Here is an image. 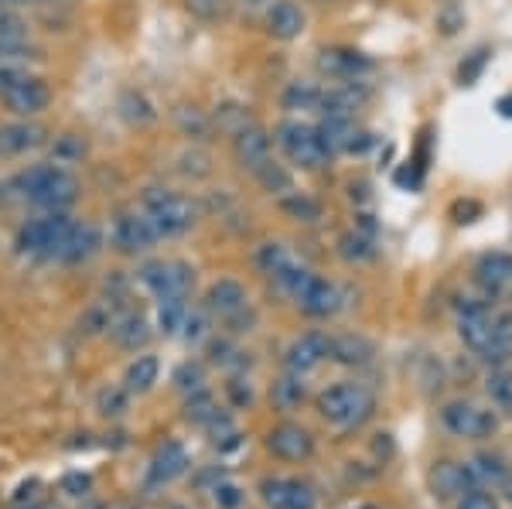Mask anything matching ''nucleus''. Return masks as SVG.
<instances>
[{"label": "nucleus", "instance_id": "34", "mask_svg": "<svg viewBox=\"0 0 512 509\" xmlns=\"http://www.w3.org/2000/svg\"><path fill=\"white\" fill-rule=\"evenodd\" d=\"M338 253H342V260H349V264H362V260H373L376 250L362 233H345V236H338Z\"/></svg>", "mask_w": 512, "mask_h": 509}, {"label": "nucleus", "instance_id": "28", "mask_svg": "<svg viewBox=\"0 0 512 509\" xmlns=\"http://www.w3.org/2000/svg\"><path fill=\"white\" fill-rule=\"evenodd\" d=\"M185 417L192 424H202V428H209V424H216L222 414H219L216 397H212L209 390H195V393H188V400H185Z\"/></svg>", "mask_w": 512, "mask_h": 509}, {"label": "nucleus", "instance_id": "32", "mask_svg": "<svg viewBox=\"0 0 512 509\" xmlns=\"http://www.w3.org/2000/svg\"><path fill=\"white\" fill-rule=\"evenodd\" d=\"M485 390H489V400L495 407L512 414V373H506V369H492L489 380H485Z\"/></svg>", "mask_w": 512, "mask_h": 509}, {"label": "nucleus", "instance_id": "8", "mask_svg": "<svg viewBox=\"0 0 512 509\" xmlns=\"http://www.w3.org/2000/svg\"><path fill=\"white\" fill-rule=\"evenodd\" d=\"M376 69V62L369 59L366 52L359 48H349V45H335V48H321L318 55V72L328 79H342V82H355L362 76Z\"/></svg>", "mask_w": 512, "mask_h": 509}, {"label": "nucleus", "instance_id": "39", "mask_svg": "<svg viewBox=\"0 0 512 509\" xmlns=\"http://www.w3.org/2000/svg\"><path fill=\"white\" fill-rule=\"evenodd\" d=\"M185 7L198 21H219L222 14H226L229 0H185Z\"/></svg>", "mask_w": 512, "mask_h": 509}, {"label": "nucleus", "instance_id": "22", "mask_svg": "<svg viewBox=\"0 0 512 509\" xmlns=\"http://www.w3.org/2000/svg\"><path fill=\"white\" fill-rule=\"evenodd\" d=\"M99 246H103V240H99L96 226H72L69 240H65L59 250V260L62 264H82V260L96 257Z\"/></svg>", "mask_w": 512, "mask_h": 509}, {"label": "nucleus", "instance_id": "25", "mask_svg": "<svg viewBox=\"0 0 512 509\" xmlns=\"http://www.w3.org/2000/svg\"><path fill=\"white\" fill-rule=\"evenodd\" d=\"M161 376V363L154 356H137L134 363L127 366V373H123V387L127 393H147L158 383Z\"/></svg>", "mask_w": 512, "mask_h": 509}, {"label": "nucleus", "instance_id": "14", "mask_svg": "<svg viewBox=\"0 0 512 509\" xmlns=\"http://www.w3.org/2000/svg\"><path fill=\"white\" fill-rule=\"evenodd\" d=\"M260 496L267 509H315L318 499L308 482L297 479H263Z\"/></svg>", "mask_w": 512, "mask_h": 509}, {"label": "nucleus", "instance_id": "6", "mask_svg": "<svg viewBox=\"0 0 512 509\" xmlns=\"http://www.w3.org/2000/svg\"><path fill=\"white\" fill-rule=\"evenodd\" d=\"M140 284L154 294V298H185L195 284V270L181 260H158V264L140 267Z\"/></svg>", "mask_w": 512, "mask_h": 509}, {"label": "nucleus", "instance_id": "12", "mask_svg": "<svg viewBox=\"0 0 512 509\" xmlns=\"http://www.w3.org/2000/svg\"><path fill=\"white\" fill-rule=\"evenodd\" d=\"M263 28L277 41H294L308 28V14L301 11L297 0H270L267 11H263Z\"/></svg>", "mask_w": 512, "mask_h": 509}, {"label": "nucleus", "instance_id": "20", "mask_svg": "<svg viewBox=\"0 0 512 509\" xmlns=\"http://www.w3.org/2000/svg\"><path fill=\"white\" fill-rule=\"evenodd\" d=\"M205 311L229 322L239 311H246V287L239 281H216L205 294Z\"/></svg>", "mask_w": 512, "mask_h": 509}, {"label": "nucleus", "instance_id": "35", "mask_svg": "<svg viewBox=\"0 0 512 509\" xmlns=\"http://www.w3.org/2000/svg\"><path fill=\"white\" fill-rule=\"evenodd\" d=\"M185 298H161V308H158V325L164 335H175L181 325H185Z\"/></svg>", "mask_w": 512, "mask_h": 509}, {"label": "nucleus", "instance_id": "44", "mask_svg": "<svg viewBox=\"0 0 512 509\" xmlns=\"http://www.w3.org/2000/svg\"><path fill=\"white\" fill-rule=\"evenodd\" d=\"M212 499H216L219 509H236L239 503H243V492H239L233 482H219V486L212 489Z\"/></svg>", "mask_w": 512, "mask_h": 509}, {"label": "nucleus", "instance_id": "30", "mask_svg": "<svg viewBox=\"0 0 512 509\" xmlns=\"http://www.w3.org/2000/svg\"><path fill=\"white\" fill-rule=\"evenodd\" d=\"M472 472H475V479L489 482V486H509V465L502 455H478Z\"/></svg>", "mask_w": 512, "mask_h": 509}, {"label": "nucleus", "instance_id": "13", "mask_svg": "<svg viewBox=\"0 0 512 509\" xmlns=\"http://www.w3.org/2000/svg\"><path fill=\"white\" fill-rule=\"evenodd\" d=\"M267 451L277 455L280 462H308L315 455V441H311V434L301 424H277L267 434Z\"/></svg>", "mask_w": 512, "mask_h": 509}, {"label": "nucleus", "instance_id": "17", "mask_svg": "<svg viewBox=\"0 0 512 509\" xmlns=\"http://www.w3.org/2000/svg\"><path fill=\"white\" fill-rule=\"evenodd\" d=\"M325 359H328V335L308 332V335H301V339H294L291 346H287L284 366H287V373L304 376V373H311V369H318Z\"/></svg>", "mask_w": 512, "mask_h": 509}, {"label": "nucleus", "instance_id": "4", "mask_svg": "<svg viewBox=\"0 0 512 509\" xmlns=\"http://www.w3.org/2000/svg\"><path fill=\"white\" fill-rule=\"evenodd\" d=\"M274 144L284 151V158L301 171H318L328 164V154L321 147L318 127H308L301 120H284L274 130Z\"/></svg>", "mask_w": 512, "mask_h": 509}, {"label": "nucleus", "instance_id": "18", "mask_svg": "<svg viewBox=\"0 0 512 509\" xmlns=\"http://www.w3.org/2000/svg\"><path fill=\"white\" fill-rule=\"evenodd\" d=\"M188 469V451L178 441H164L158 448V455L151 458V469H147V486H168L178 475H185Z\"/></svg>", "mask_w": 512, "mask_h": 509}, {"label": "nucleus", "instance_id": "51", "mask_svg": "<svg viewBox=\"0 0 512 509\" xmlns=\"http://www.w3.org/2000/svg\"><path fill=\"white\" fill-rule=\"evenodd\" d=\"M509 503H512V486H509Z\"/></svg>", "mask_w": 512, "mask_h": 509}, {"label": "nucleus", "instance_id": "11", "mask_svg": "<svg viewBox=\"0 0 512 509\" xmlns=\"http://www.w3.org/2000/svg\"><path fill=\"white\" fill-rule=\"evenodd\" d=\"M158 243V229L151 226V219L144 212H120L117 223H113V246L127 257L151 250Z\"/></svg>", "mask_w": 512, "mask_h": 509}, {"label": "nucleus", "instance_id": "9", "mask_svg": "<svg viewBox=\"0 0 512 509\" xmlns=\"http://www.w3.org/2000/svg\"><path fill=\"white\" fill-rule=\"evenodd\" d=\"M0 103H4L14 117H38V113L48 110V103H52V89H48L45 79L24 72L11 89L0 93Z\"/></svg>", "mask_w": 512, "mask_h": 509}, {"label": "nucleus", "instance_id": "21", "mask_svg": "<svg viewBox=\"0 0 512 509\" xmlns=\"http://www.w3.org/2000/svg\"><path fill=\"white\" fill-rule=\"evenodd\" d=\"M431 486L441 499L461 496V492H472L475 472L465 469V465H454V462H437L434 472H431Z\"/></svg>", "mask_w": 512, "mask_h": 509}, {"label": "nucleus", "instance_id": "42", "mask_svg": "<svg viewBox=\"0 0 512 509\" xmlns=\"http://www.w3.org/2000/svg\"><path fill=\"white\" fill-rule=\"evenodd\" d=\"M202 383H205L202 369H198V366H192V363H185V366H181L178 373H175V387H178L181 393H195V390H205Z\"/></svg>", "mask_w": 512, "mask_h": 509}, {"label": "nucleus", "instance_id": "53", "mask_svg": "<svg viewBox=\"0 0 512 509\" xmlns=\"http://www.w3.org/2000/svg\"><path fill=\"white\" fill-rule=\"evenodd\" d=\"M127 509H130V506H127Z\"/></svg>", "mask_w": 512, "mask_h": 509}, {"label": "nucleus", "instance_id": "45", "mask_svg": "<svg viewBox=\"0 0 512 509\" xmlns=\"http://www.w3.org/2000/svg\"><path fill=\"white\" fill-rule=\"evenodd\" d=\"M185 339L188 342H202L205 335H209V322H205V315H192V311H188L185 315Z\"/></svg>", "mask_w": 512, "mask_h": 509}, {"label": "nucleus", "instance_id": "19", "mask_svg": "<svg viewBox=\"0 0 512 509\" xmlns=\"http://www.w3.org/2000/svg\"><path fill=\"white\" fill-rule=\"evenodd\" d=\"M475 281L485 294H502L512 284V257L509 253H482L475 264Z\"/></svg>", "mask_w": 512, "mask_h": 509}, {"label": "nucleus", "instance_id": "36", "mask_svg": "<svg viewBox=\"0 0 512 509\" xmlns=\"http://www.w3.org/2000/svg\"><path fill=\"white\" fill-rule=\"evenodd\" d=\"M256 264H260L263 274L274 277L277 270H284L287 264H291V253H287L284 243H263L260 250H256Z\"/></svg>", "mask_w": 512, "mask_h": 509}, {"label": "nucleus", "instance_id": "5", "mask_svg": "<svg viewBox=\"0 0 512 509\" xmlns=\"http://www.w3.org/2000/svg\"><path fill=\"white\" fill-rule=\"evenodd\" d=\"M72 219L65 212H48L41 219H31L28 226H21L18 233V250L31 253V257H59L62 243L72 233Z\"/></svg>", "mask_w": 512, "mask_h": 509}, {"label": "nucleus", "instance_id": "1", "mask_svg": "<svg viewBox=\"0 0 512 509\" xmlns=\"http://www.w3.org/2000/svg\"><path fill=\"white\" fill-rule=\"evenodd\" d=\"M14 188H18L28 202H35L48 212H62L65 205H72L79 195L76 175L65 171L62 164H31L28 171H21V175L14 178Z\"/></svg>", "mask_w": 512, "mask_h": 509}, {"label": "nucleus", "instance_id": "37", "mask_svg": "<svg viewBox=\"0 0 512 509\" xmlns=\"http://www.w3.org/2000/svg\"><path fill=\"white\" fill-rule=\"evenodd\" d=\"M461 24H465V11H461L458 0H441L437 4V28H441V35H458Z\"/></svg>", "mask_w": 512, "mask_h": 509}, {"label": "nucleus", "instance_id": "29", "mask_svg": "<svg viewBox=\"0 0 512 509\" xmlns=\"http://www.w3.org/2000/svg\"><path fill=\"white\" fill-rule=\"evenodd\" d=\"M256 175V182H260L263 188H267V192H274V195H284V192H291V171L284 168V164L280 161H263L260 168L253 171Z\"/></svg>", "mask_w": 512, "mask_h": 509}, {"label": "nucleus", "instance_id": "40", "mask_svg": "<svg viewBox=\"0 0 512 509\" xmlns=\"http://www.w3.org/2000/svg\"><path fill=\"white\" fill-rule=\"evenodd\" d=\"M0 38L28 41V24L18 18V11H7V7H0Z\"/></svg>", "mask_w": 512, "mask_h": 509}, {"label": "nucleus", "instance_id": "27", "mask_svg": "<svg viewBox=\"0 0 512 509\" xmlns=\"http://www.w3.org/2000/svg\"><path fill=\"white\" fill-rule=\"evenodd\" d=\"M280 212H284L287 219H294V223H318L321 219V205L311 199V195L294 192V188L280 195Z\"/></svg>", "mask_w": 512, "mask_h": 509}, {"label": "nucleus", "instance_id": "49", "mask_svg": "<svg viewBox=\"0 0 512 509\" xmlns=\"http://www.w3.org/2000/svg\"><path fill=\"white\" fill-rule=\"evenodd\" d=\"M41 0H0V7H7V11H21V7H35Z\"/></svg>", "mask_w": 512, "mask_h": 509}, {"label": "nucleus", "instance_id": "3", "mask_svg": "<svg viewBox=\"0 0 512 509\" xmlns=\"http://www.w3.org/2000/svg\"><path fill=\"white\" fill-rule=\"evenodd\" d=\"M318 410L335 428H355L373 414V393L362 383H335L318 397Z\"/></svg>", "mask_w": 512, "mask_h": 509}, {"label": "nucleus", "instance_id": "26", "mask_svg": "<svg viewBox=\"0 0 512 509\" xmlns=\"http://www.w3.org/2000/svg\"><path fill=\"white\" fill-rule=\"evenodd\" d=\"M113 332V339H117V346L123 349H140V346H147V339H151V328H147V322L140 315H123L117 318V325L110 328Z\"/></svg>", "mask_w": 512, "mask_h": 509}, {"label": "nucleus", "instance_id": "33", "mask_svg": "<svg viewBox=\"0 0 512 509\" xmlns=\"http://www.w3.org/2000/svg\"><path fill=\"white\" fill-rule=\"evenodd\" d=\"M274 404L280 407V410H294L297 404L304 400V383H301V376H294V373H287L284 380L280 383H274Z\"/></svg>", "mask_w": 512, "mask_h": 509}, {"label": "nucleus", "instance_id": "46", "mask_svg": "<svg viewBox=\"0 0 512 509\" xmlns=\"http://www.w3.org/2000/svg\"><path fill=\"white\" fill-rule=\"evenodd\" d=\"M89 486H93V479H89V475H82V472H72V475H65V479H62V489L69 492V496H86Z\"/></svg>", "mask_w": 512, "mask_h": 509}, {"label": "nucleus", "instance_id": "48", "mask_svg": "<svg viewBox=\"0 0 512 509\" xmlns=\"http://www.w3.org/2000/svg\"><path fill=\"white\" fill-rule=\"evenodd\" d=\"M495 110H499V117H506V120H512V93H506V96H499V103H495Z\"/></svg>", "mask_w": 512, "mask_h": 509}, {"label": "nucleus", "instance_id": "43", "mask_svg": "<svg viewBox=\"0 0 512 509\" xmlns=\"http://www.w3.org/2000/svg\"><path fill=\"white\" fill-rule=\"evenodd\" d=\"M24 55H31L28 41H11V38H0V65H18Z\"/></svg>", "mask_w": 512, "mask_h": 509}, {"label": "nucleus", "instance_id": "24", "mask_svg": "<svg viewBox=\"0 0 512 509\" xmlns=\"http://www.w3.org/2000/svg\"><path fill=\"white\" fill-rule=\"evenodd\" d=\"M328 359L342 366H362L373 359V346L362 335H338V339H328Z\"/></svg>", "mask_w": 512, "mask_h": 509}, {"label": "nucleus", "instance_id": "10", "mask_svg": "<svg viewBox=\"0 0 512 509\" xmlns=\"http://www.w3.org/2000/svg\"><path fill=\"white\" fill-rule=\"evenodd\" d=\"M444 428L458 438H489L499 428L492 410H482L475 404H465V400H454V404L444 407Z\"/></svg>", "mask_w": 512, "mask_h": 509}, {"label": "nucleus", "instance_id": "50", "mask_svg": "<svg viewBox=\"0 0 512 509\" xmlns=\"http://www.w3.org/2000/svg\"><path fill=\"white\" fill-rule=\"evenodd\" d=\"M229 390H233L236 393V400H239V404H243V400H246V404H250V397H253V393H250V387H239V380L236 383H229Z\"/></svg>", "mask_w": 512, "mask_h": 509}, {"label": "nucleus", "instance_id": "47", "mask_svg": "<svg viewBox=\"0 0 512 509\" xmlns=\"http://www.w3.org/2000/svg\"><path fill=\"white\" fill-rule=\"evenodd\" d=\"M458 509H499V506H495V499L492 496H485V492H468V496L465 499H461V506Z\"/></svg>", "mask_w": 512, "mask_h": 509}, {"label": "nucleus", "instance_id": "2", "mask_svg": "<svg viewBox=\"0 0 512 509\" xmlns=\"http://www.w3.org/2000/svg\"><path fill=\"white\" fill-rule=\"evenodd\" d=\"M144 216L158 229V240H171V236L188 233L198 223V205L181 192L171 188H151L144 199Z\"/></svg>", "mask_w": 512, "mask_h": 509}, {"label": "nucleus", "instance_id": "31", "mask_svg": "<svg viewBox=\"0 0 512 509\" xmlns=\"http://www.w3.org/2000/svg\"><path fill=\"white\" fill-rule=\"evenodd\" d=\"M318 103H321V86H315V82H291L284 89L287 110H318Z\"/></svg>", "mask_w": 512, "mask_h": 509}, {"label": "nucleus", "instance_id": "52", "mask_svg": "<svg viewBox=\"0 0 512 509\" xmlns=\"http://www.w3.org/2000/svg\"><path fill=\"white\" fill-rule=\"evenodd\" d=\"M175 509H181V506H175Z\"/></svg>", "mask_w": 512, "mask_h": 509}, {"label": "nucleus", "instance_id": "38", "mask_svg": "<svg viewBox=\"0 0 512 509\" xmlns=\"http://www.w3.org/2000/svg\"><path fill=\"white\" fill-rule=\"evenodd\" d=\"M489 48H478V52H472V59L468 62H461V69H458V82L461 86H475V79L482 76V69H485V62H489Z\"/></svg>", "mask_w": 512, "mask_h": 509}, {"label": "nucleus", "instance_id": "41", "mask_svg": "<svg viewBox=\"0 0 512 509\" xmlns=\"http://www.w3.org/2000/svg\"><path fill=\"white\" fill-rule=\"evenodd\" d=\"M99 410H103L106 417H120L123 410H127V387H110L99 393Z\"/></svg>", "mask_w": 512, "mask_h": 509}, {"label": "nucleus", "instance_id": "16", "mask_svg": "<svg viewBox=\"0 0 512 509\" xmlns=\"http://www.w3.org/2000/svg\"><path fill=\"white\" fill-rule=\"evenodd\" d=\"M270 147H274V141L260 123H246L243 130L233 134V158L246 171H256L263 161H270Z\"/></svg>", "mask_w": 512, "mask_h": 509}, {"label": "nucleus", "instance_id": "23", "mask_svg": "<svg viewBox=\"0 0 512 509\" xmlns=\"http://www.w3.org/2000/svg\"><path fill=\"white\" fill-rule=\"evenodd\" d=\"M45 141V130L38 123H11L0 127V154H24Z\"/></svg>", "mask_w": 512, "mask_h": 509}, {"label": "nucleus", "instance_id": "15", "mask_svg": "<svg viewBox=\"0 0 512 509\" xmlns=\"http://www.w3.org/2000/svg\"><path fill=\"white\" fill-rule=\"evenodd\" d=\"M294 301L301 305L304 315L328 318V315H335V311L342 308V291H338L332 281H325V277L311 274L308 281H304L301 291L294 294Z\"/></svg>", "mask_w": 512, "mask_h": 509}, {"label": "nucleus", "instance_id": "7", "mask_svg": "<svg viewBox=\"0 0 512 509\" xmlns=\"http://www.w3.org/2000/svg\"><path fill=\"white\" fill-rule=\"evenodd\" d=\"M318 137L328 158H335V154H362L373 144V137L355 123V117H325L318 123Z\"/></svg>", "mask_w": 512, "mask_h": 509}]
</instances>
